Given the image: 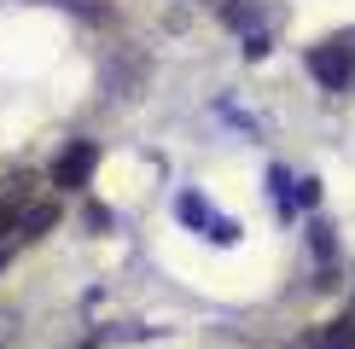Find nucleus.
<instances>
[{
  "label": "nucleus",
  "mask_w": 355,
  "mask_h": 349,
  "mask_svg": "<svg viewBox=\"0 0 355 349\" xmlns=\"http://www.w3.org/2000/svg\"><path fill=\"white\" fill-rule=\"evenodd\" d=\"M53 222H58V204H53V198H41V204L29 198V210H24V244H29V239H41Z\"/></svg>",
  "instance_id": "20e7f679"
},
{
  "label": "nucleus",
  "mask_w": 355,
  "mask_h": 349,
  "mask_svg": "<svg viewBox=\"0 0 355 349\" xmlns=\"http://www.w3.org/2000/svg\"><path fill=\"white\" fill-rule=\"evenodd\" d=\"M309 76L320 87H332V93L355 87V47H315L309 53Z\"/></svg>",
  "instance_id": "f03ea898"
},
{
  "label": "nucleus",
  "mask_w": 355,
  "mask_h": 349,
  "mask_svg": "<svg viewBox=\"0 0 355 349\" xmlns=\"http://www.w3.org/2000/svg\"><path fill=\"white\" fill-rule=\"evenodd\" d=\"M94 163H99V145L94 140H70L64 152H58V163H53V186L58 193H82V186L94 181Z\"/></svg>",
  "instance_id": "f257e3e1"
},
{
  "label": "nucleus",
  "mask_w": 355,
  "mask_h": 349,
  "mask_svg": "<svg viewBox=\"0 0 355 349\" xmlns=\"http://www.w3.org/2000/svg\"><path fill=\"white\" fill-rule=\"evenodd\" d=\"M12 251H18V244H0V268H6V262H12Z\"/></svg>",
  "instance_id": "0eeeda50"
},
{
  "label": "nucleus",
  "mask_w": 355,
  "mask_h": 349,
  "mask_svg": "<svg viewBox=\"0 0 355 349\" xmlns=\"http://www.w3.org/2000/svg\"><path fill=\"white\" fill-rule=\"evenodd\" d=\"M6 343H12V314L0 309V349H6Z\"/></svg>",
  "instance_id": "423d86ee"
},
{
  "label": "nucleus",
  "mask_w": 355,
  "mask_h": 349,
  "mask_svg": "<svg viewBox=\"0 0 355 349\" xmlns=\"http://www.w3.org/2000/svg\"><path fill=\"white\" fill-rule=\"evenodd\" d=\"M320 349H355V314H338L327 332H320Z\"/></svg>",
  "instance_id": "39448f33"
},
{
  "label": "nucleus",
  "mask_w": 355,
  "mask_h": 349,
  "mask_svg": "<svg viewBox=\"0 0 355 349\" xmlns=\"http://www.w3.org/2000/svg\"><path fill=\"white\" fill-rule=\"evenodd\" d=\"M24 210L29 193H0V244H24Z\"/></svg>",
  "instance_id": "7ed1b4c3"
}]
</instances>
